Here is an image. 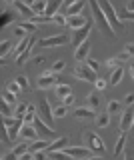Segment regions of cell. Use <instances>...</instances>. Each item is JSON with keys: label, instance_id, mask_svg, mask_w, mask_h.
Wrapping results in <instances>:
<instances>
[{"label": "cell", "instance_id": "1", "mask_svg": "<svg viewBox=\"0 0 134 160\" xmlns=\"http://www.w3.org/2000/svg\"><path fill=\"white\" fill-rule=\"evenodd\" d=\"M88 4H90V8H92V16H94V22H96V26L100 28L110 40H114V38H116V32H114V28L110 26V22H108L106 14L102 12V8H100V4H98V0H88Z\"/></svg>", "mask_w": 134, "mask_h": 160}, {"label": "cell", "instance_id": "2", "mask_svg": "<svg viewBox=\"0 0 134 160\" xmlns=\"http://www.w3.org/2000/svg\"><path fill=\"white\" fill-rule=\"evenodd\" d=\"M82 140H84V144H86L90 150H94L96 154H106V144H104V140L98 136L96 132L84 130V132H82Z\"/></svg>", "mask_w": 134, "mask_h": 160}, {"label": "cell", "instance_id": "3", "mask_svg": "<svg viewBox=\"0 0 134 160\" xmlns=\"http://www.w3.org/2000/svg\"><path fill=\"white\" fill-rule=\"evenodd\" d=\"M98 4H100L102 12L106 14V18H108V22H110V26H112L114 30H118V32H122V30H124V22H122V18L116 16V12H114L112 4L108 2V0H98Z\"/></svg>", "mask_w": 134, "mask_h": 160}, {"label": "cell", "instance_id": "4", "mask_svg": "<svg viewBox=\"0 0 134 160\" xmlns=\"http://www.w3.org/2000/svg\"><path fill=\"white\" fill-rule=\"evenodd\" d=\"M72 32H74V34H72V46H74V48H78L82 42H86V40H88V36H90V32H92V22L88 20V22L84 24L82 28L72 30Z\"/></svg>", "mask_w": 134, "mask_h": 160}, {"label": "cell", "instance_id": "5", "mask_svg": "<svg viewBox=\"0 0 134 160\" xmlns=\"http://www.w3.org/2000/svg\"><path fill=\"white\" fill-rule=\"evenodd\" d=\"M74 76H76L78 80H84V82H96V78H98L96 76V70H92L86 62L78 64V66L74 68Z\"/></svg>", "mask_w": 134, "mask_h": 160}, {"label": "cell", "instance_id": "6", "mask_svg": "<svg viewBox=\"0 0 134 160\" xmlns=\"http://www.w3.org/2000/svg\"><path fill=\"white\" fill-rule=\"evenodd\" d=\"M68 42H70V36H68V34H56V36H48V38L38 40V46L52 48V46H64V44H68Z\"/></svg>", "mask_w": 134, "mask_h": 160}, {"label": "cell", "instance_id": "7", "mask_svg": "<svg viewBox=\"0 0 134 160\" xmlns=\"http://www.w3.org/2000/svg\"><path fill=\"white\" fill-rule=\"evenodd\" d=\"M36 110H38V116H40L44 122L48 124V126H54V120H56V118H54V110L50 108V104H48L46 98L40 100V104H38Z\"/></svg>", "mask_w": 134, "mask_h": 160}, {"label": "cell", "instance_id": "8", "mask_svg": "<svg viewBox=\"0 0 134 160\" xmlns=\"http://www.w3.org/2000/svg\"><path fill=\"white\" fill-rule=\"evenodd\" d=\"M58 82H60V78L54 76L52 70H44L40 74V78H38V90H48V88L56 86Z\"/></svg>", "mask_w": 134, "mask_h": 160}, {"label": "cell", "instance_id": "9", "mask_svg": "<svg viewBox=\"0 0 134 160\" xmlns=\"http://www.w3.org/2000/svg\"><path fill=\"white\" fill-rule=\"evenodd\" d=\"M62 150L72 158H92L94 154V150H90L88 146H64Z\"/></svg>", "mask_w": 134, "mask_h": 160}, {"label": "cell", "instance_id": "10", "mask_svg": "<svg viewBox=\"0 0 134 160\" xmlns=\"http://www.w3.org/2000/svg\"><path fill=\"white\" fill-rule=\"evenodd\" d=\"M32 124L36 126V130H38V134H40V136H44V138H52V136H54V128L48 126V124L44 122L40 116H38V114H36V118H34Z\"/></svg>", "mask_w": 134, "mask_h": 160}, {"label": "cell", "instance_id": "11", "mask_svg": "<svg viewBox=\"0 0 134 160\" xmlns=\"http://www.w3.org/2000/svg\"><path fill=\"white\" fill-rule=\"evenodd\" d=\"M132 124H134V110L132 108H128L126 112H122V118H120V132H128V130L132 128Z\"/></svg>", "mask_w": 134, "mask_h": 160}, {"label": "cell", "instance_id": "12", "mask_svg": "<svg viewBox=\"0 0 134 160\" xmlns=\"http://www.w3.org/2000/svg\"><path fill=\"white\" fill-rule=\"evenodd\" d=\"M14 8H16V12H20L24 16V20H32L36 16V12L32 10V6H28V4L22 2V0H16V2H14Z\"/></svg>", "mask_w": 134, "mask_h": 160}, {"label": "cell", "instance_id": "13", "mask_svg": "<svg viewBox=\"0 0 134 160\" xmlns=\"http://www.w3.org/2000/svg\"><path fill=\"white\" fill-rule=\"evenodd\" d=\"M74 118H80V120H90V118H96V112H94V110L88 106H78L76 110H74Z\"/></svg>", "mask_w": 134, "mask_h": 160}, {"label": "cell", "instance_id": "14", "mask_svg": "<svg viewBox=\"0 0 134 160\" xmlns=\"http://www.w3.org/2000/svg\"><path fill=\"white\" fill-rule=\"evenodd\" d=\"M90 48H92V46H90V42H88V40H86V42H82L80 46L76 48V52H74L76 62H84V60L88 58V54H90Z\"/></svg>", "mask_w": 134, "mask_h": 160}, {"label": "cell", "instance_id": "15", "mask_svg": "<svg viewBox=\"0 0 134 160\" xmlns=\"http://www.w3.org/2000/svg\"><path fill=\"white\" fill-rule=\"evenodd\" d=\"M20 136H22L24 140H30V142H34V140H38V130H36V126H34V124H24Z\"/></svg>", "mask_w": 134, "mask_h": 160}, {"label": "cell", "instance_id": "16", "mask_svg": "<svg viewBox=\"0 0 134 160\" xmlns=\"http://www.w3.org/2000/svg\"><path fill=\"white\" fill-rule=\"evenodd\" d=\"M66 18H68L66 26H68V28H72V30H78V28H82L84 24L88 22V20L84 18V16H80V14H78V16H66Z\"/></svg>", "mask_w": 134, "mask_h": 160}, {"label": "cell", "instance_id": "17", "mask_svg": "<svg viewBox=\"0 0 134 160\" xmlns=\"http://www.w3.org/2000/svg\"><path fill=\"white\" fill-rule=\"evenodd\" d=\"M110 116L112 114L108 112H100V114H96V118H94V124H96V128H106L108 124H110Z\"/></svg>", "mask_w": 134, "mask_h": 160}, {"label": "cell", "instance_id": "18", "mask_svg": "<svg viewBox=\"0 0 134 160\" xmlns=\"http://www.w3.org/2000/svg\"><path fill=\"white\" fill-rule=\"evenodd\" d=\"M54 92H56V96L64 98V96H68V94H72V86L70 84H64V82H58L56 86H54Z\"/></svg>", "mask_w": 134, "mask_h": 160}, {"label": "cell", "instance_id": "19", "mask_svg": "<svg viewBox=\"0 0 134 160\" xmlns=\"http://www.w3.org/2000/svg\"><path fill=\"white\" fill-rule=\"evenodd\" d=\"M124 146H126V132H120V136L116 140V146H114V156L116 158L124 152Z\"/></svg>", "mask_w": 134, "mask_h": 160}, {"label": "cell", "instance_id": "20", "mask_svg": "<svg viewBox=\"0 0 134 160\" xmlns=\"http://www.w3.org/2000/svg\"><path fill=\"white\" fill-rule=\"evenodd\" d=\"M124 76V68L122 66H118V68H114L112 70V76H110V86H118L120 84V80Z\"/></svg>", "mask_w": 134, "mask_h": 160}, {"label": "cell", "instance_id": "21", "mask_svg": "<svg viewBox=\"0 0 134 160\" xmlns=\"http://www.w3.org/2000/svg\"><path fill=\"white\" fill-rule=\"evenodd\" d=\"M52 142H46V140H34L30 144V150L32 152H42V150H48Z\"/></svg>", "mask_w": 134, "mask_h": 160}, {"label": "cell", "instance_id": "22", "mask_svg": "<svg viewBox=\"0 0 134 160\" xmlns=\"http://www.w3.org/2000/svg\"><path fill=\"white\" fill-rule=\"evenodd\" d=\"M82 8H84V0H78L70 8H66V16H78V14L82 12Z\"/></svg>", "mask_w": 134, "mask_h": 160}, {"label": "cell", "instance_id": "23", "mask_svg": "<svg viewBox=\"0 0 134 160\" xmlns=\"http://www.w3.org/2000/svg\"><path fill=\"white\" fill-rule=\"evenodd\" d=\"M64 146H68V138H66V136H62V138L54 140V142L50 144V148H48L46 152H56V150H62Z\"/></svg>", "mask_w": 134, "mask_h": 160}, {"label": "cell", "instance_id": "24", "mask_svg": "<svg viewBox=\"0 0 134 160\" xmlns=\"http://www.w3.org/2000/svg\"><path fill=\"white\" fill-rule=\"evenodd\" d=\"M96 92H98V90H96ZM96 92H88V96H86V104L92 110H98V106H100V98H98Z\"/></svg>", "mask_w": 134, "mask_h": 160}, {"label": "cell", "instance_id": "25", "mask_svg": "<svg viewBox=\"0 0 134 160\" xmlns=\"http://www.w3.org/2000/svg\"><path fill=\"white\" fill-rule=\"evenodd\" d=\"M36 114H38V110H36V106L34 104H28V112L24 114V124H32L34 122V118H36Z\"/></svg>", "mask_w": 134, "mask_h": 160}, {"label": "cell", "instance_id": "26", "mask_svg": "<svg viewBox=\"0 0 134 160\" xmlns=\"http://www.w3.org/2000/svg\"><path fill=\"white\" fill-rule=\"evenodd\" d=\"M64 0H48V8H46V16H54L56 10L62 6Z\"/></svg>", "mask_w": 134, "mask_h": 160}, {"label": "cell", "instance_id": "27", "mask_svg": "<svg viewBox=\"0 0 134 160\" xmlns=\"http://www.w3.org/2000/svg\"><path fill=\"white\" fill-rule=\"evenodd\" d=\"M46 8H48V0H36L32 4V10L36 14H46Z\"/></svg>", "mask_w": 134, "mask_h": 160}, {"label": "cell", "instance_id": "28", "mask_svg": "<svg viewBox=\"0 0 134 160\" xmlns=\"http://www.w3.org/2000/svg\"><path fill=\"white\" fill-rule=\"evenodd\" d=\"M10 48H12V44L8 40H2V44H0V58H2V62H6V56L10 54Z\"/></svg>", "mask_w": 134, "mask_h": 160}, {"label": "cell", "instance_id": "29", "mask_svg": "<svg viewBox=\"0 0 134 160\" xmlns=\"http://www.w3.org/2000/svg\"><path fill=\"white\" fill-rule=\"evenodd\" d=\"M106 110H108L110 114H120V112H122V104L118 102V100H110V102L106 104Z\"/></svg>", "mask_w": 134, "mask_h": 160}, {"label": "cell", "instance_id": "30", "mask_svg": "<svg viewBox=\"0 0 134 160\" xmlns=\"http://www.w3.org/2000/svg\"><path fill=\"white\" fill-rule=\"evenodd\" d=\"M30 56H32V46H28V48L20 54V56H16V64H18V66H22L26 60H30Z\"/></svg>", "mask_w": 134, "mask_h": 160}, {"label": "cell", "instance_id": "31", "mask_svg": "<svg viewBox=\"0 0 134 160\" xmlns=\"http://www.w3.org/2000/svg\"><path fill=\"white\" fill-rule=\"evenodd\" d=\"M34 24H54L52 16H46V14H36V16L32 18Z\"/></svg>", "mask_w": 134, "mask_h": 160}, {"label": "cell", "instance_id": "32", "mask_svg": "<svg viewBox=\"0 0 134 160\" xmlns=\"http://www.w3.org/2000/svg\"><path fill=\"white\" fill-rule=\"evenodd\" d=\"M28 112V104L26 102H20V104H16V118H24V114Z\"/></svg>", "mask_w": 134, "mask_h": 160}, {"label": "cell", "instance_id": "33", "mask_svg": "<svg viewBox=\"0 0 134 160\" xmlns=\"http://www.w3.org/2000/svg\"><path fill=\"white\" fill-rule=\"evenodd\" d=\"M20 26H22L24 30H26L28 34H30V32H36V26H38V24H34L32 20H22V22H20Z\"/></svg>", "mask_w": 134, "mask_h": 160}, {"label": "cell", "instance_id": "34", "mask_svg": "<svg viewBox=\"0 0 134 160\" xmlns=\"http://www.w3.org/2000/svg\"><path fill=\"white\" fill-rule=\"evenodd\" d=\"M28 150H30V144H26V142H20V144H16V146H14V152L18 154V158H20L24 152H28Z\"/></svg>", "mask_w": 134, "mask_h": 160}, {"label": "cell", "instance_id": "35", "mask_svg": "<svg viewBox=\"0 0 134 160\" xmlns=\"http://www.w3.org/2000/svg\"><path fill=\"white\" fill-rule=\"evenodd\" d=\"M52 20H54V24H58V26H66V22H68L66 14H58V12L52 16Z\"/></svg>", "mask_w": 134, "mask_h": 160}, {"label": "cell", "instance_id": "36", "mask_svg": "<svg viewBox=\"0 0 134 160\" xmlns=\"http://www.w3.org/2000/svg\"><path fill=\"white\" fill-rule=\"evenodd\" d=\"M6 90H8V92H14V94H18V92L22 90V86L16 82V78H14L12 82H8V84H6Z\"/></svg>", "mask_w": 134, "mask_h": 160}, {"label": "cell", "instance_id": "37", "mask_svg": "<svg viewBox=\"0 0 134 160\" xmlns=\"http://www.w3.org/2000/svg\"><path fill=\"white\" fill-rule=\"evenodd\" d=\"M66 108H68L66 104H62V106H56V108H54V118H64V116L68 114Z\"/></svg>", "mask_w": 134, "mask_h": 160}, {"label": "cell", "instance_id": "38", "mask_svg": "<svg viewBox=\"0 0 134 160\" xmlns=\"http://www.w3.org/2000/svg\"><path fill=\"white\" fill-rule=\"evenodd\" d=\"M64 68H66V62H64V60H56V62L52 64V68H50V70H52L54 74H58V72H62Z\"/></svg>", "mask_w": 134, "mask_h": 160}, {"label": "cell", "instance_id": "39", "mask_svg": "<svg viewBox=\"0 0 134 160\" xmlns=\"http://www.w3.org/2000/svg\"><path fill=\"white\" fill-rule=\"evenodd\" d=\"M108 84H110V82H106L104 78H96L94 86H96V90H98V92H102V90H106V88H108Z\"/></svg>", "mask_w": 134, "mask_h": 160}, {"label": "cell", "instance_id": "40", "mask_svg": "<svg viewBox=\"0 0 134 160\" xmlns=\"http://www.w3.org/2000/svg\"><path fill=\"white\" fill-rule=\"evenodd\" d=\"M0 110H2V116H12V110H10V104L2 98V104H0Z\"/></svg>", "mask_w": 134, "mask_h": 160}, {"label": "cell", "instance_id": "41", "mask_svg": "<svg viewBox=\"0 0 134 160\" xmlns=\"http://www.w3.org/2000/svg\"><path fill=\"white\" fill-rule=\"evenodd\" d=\"M84 62H86V64H88V66H90L92 70H96V72H98V68H100V62H98V60H94V58H90V56L84 60Z\"/></svg>", "mask_w": 134, "mask_h": 160}, {"label": "cell", "instance_id": "42", "mask_svg": "<svg viewBox=\"0 0 134 160\" xmlns=\"http://www.w3.org/2000/svg\"><path fill=\"white\" fill-rule=\"evenodd\" d=\"M16 82L22 86V90H28V86H30V84H28V78L22 76V74H20V76H16Z\"/></svg>", "mask_w": 134, "mask_h": 160}, {"label": "cell", "instance_id": "43", "mask_svg": "<svg viewBox=\"0 0 134 160\" xmlns=\"http://www.w3.org/2000/svg\"><path fill=\"white\" fill-rule=\"evenodd\" d=\"M2 98L6 100L8 104H14V102H16V94H14V92H8V90H6V94H4Z\"/></svg>", "mask_w": 134, "mask_h": 160}, {"label": "cell", "instance_id": "44", "mask_svg": "<svg viewBox=\"0 0 134 160\" xmlns=\"http://www.w3.org/2000/svg\"><path fill=\"white\" fill-rule=\"evenodd\" d=\"M62 102L66 104V106H74V102H76V98H74L72 94H68V96H64V98H62Z\"/></svg>", "mask_w": 134, "mask_h": 160}, {"label": "cell", "instance_id": "45", "mask_svg": "<svg viewBox=\"0 0 134 160\" xmlns=\"http://www.w3.org/2000/svg\"><path fill=\"white\" fill-rule=\"evenodd\" d=\"M14 122H16V118H12V116H4V118H2V124H4L6 128H10Z\"/></svg>", "mask_w": 134, "mask_h": 160}, {"label": "cell", "instance_id": "46", "mask_svg": "<svg viewBox=\"0 0 134 160\" xmlns=\"http://www.w3.org/2000/svg\"><path fill=\"white\" fill-rule=\"evenodd\" d=\"M118 64H120V60H118V58H110V60H108V62H106V68H118Z\"/></svg>", "mask_w": 134, "mask_h": 160}, {"label": "cell", "instance_id": "47", "mask_svg": "<svg viewBox=\"0 0 134 160\" xmlns=\"http://www.w3.org/2000/svg\"><path fill=\"white\" fill-rule=\"evenodd\" d=\"M24 32H26V30H24V28L20 26V24H18V26L14 28V34H16L18 38H24V36H28V34H24Z\"/></svg>", "mask_w": 134, "mask_h": 160}, {"label": "cell", "instance_id": "48", "mask_svg": "<svg viewBox=\"0 0 134 160\" xmlns=\"http://www.w3.org/2000/svg\"><path fill=\"white\" fill-rule=\"evenodd\" d=\"M124 104H128V106H132V104H134V92H128L126 96H124Z\"/></svg>", "mask_w": 134, "mask_h": 160}, {"label": "cell", "instance_id": "49", "mask_svg": "<svg viewBox=\"0 0 134 160\" xmlns=\"http://www.w3.org/2000/svg\"><path fill=\"white\" fill-rule=\"evenodd\" d=\"M120 18H122V20H134V12H128V10H124Z\"/></svg>", "mask_w": 134, "mask_h": 160}, {"label": "cell", "instance_id": "50", "mask_svg": "<svg viewBox=\"0 0 134 160\" xmlns=\"http://www.w3.org/2000/svg\"><path fill=\"white\" fill-rule=\"evenodd\" d=\"M118 60H120V62H124V60H128V58H130V54H128L126 52V50H124V52H120V54H118V56H116Z\"/></svg>", "mask_w": 134, "mask_h": 160}, {"label": "cell", "instance_id": "51", "mask_svg": "<svg viewBox=\"0 0 134 160\" xmlns=\"http://www.w3.org/2000/svg\"><path fill=\"white\" fill-rule=\"evenodd\" d=\"M124 50H126V52L130 54V56H134V44H132V42H128L126 46H124Z\"/></svg>", "mask_w": 134, "mask_h": 160}, {"label": "cell", "instance_id": "52", "mask_svg": "<svg viewBox=\"0 0 134 160\" xmlns=\"http://www.w3.org/2000/svg\"><path fill=\"white\" fill-rule=\"evenodd\" d=\"M126 10L128 12H134V0H128L126 2Z\"/></svg>", "mask_w": 134, "mask_h": 160}, {"label": "cell", "instance_id": "53", "mask_svg": "<svg viewBox=\"0 0 134 160\" xmlns=\"http://www.w3.org/2000/svg\"><path fill=\"white\" fill-rule=\"evenodd\" d=\"M74 2H78V0H64V2H62V6H64V8H70Z\"/></svg>", "mask_w": 134, "mask_h": 160}, {"label": "cell", "instance_id": "54", "mask_svg": "<svg viewBox=\"0 0 134 160\" xmlns=\"http://www.w3.org/2000/svg\"><path fill=\"white\" fill-rule=\"evenodd\" d=\"M32 62H34V64H42V62H44V56H36V58H32Z\"/></svg>", "mask_w": 134, "mask_h": 160}, {"label": "cell", "instance_id": "55", "mask_svg": "<svg viewBox=\"0 0 134 160\" xmlns=\"http://www.w3.org/2000/svg\"><path fill=\"white\" fill-rule=\"evenodd\" d=\"M130 76H132V80H134V64H130Z\"/></svg>", "mask_w": 134, "mask_h": 160}, {"label": "cell", "instance_id": "56", "mask_svg": "<svg viewBox=\"0 0 134 160\" xmlns=\"http://www.w3.org/2000/svg\"><path fill=\"white\" fill-rule=\"evenodd\" d=\"M124 156H126V158H134V152H126Z\"/></svg>", "mask_w": 134, "mask_h": 160}, {"label": "cell", "instance_id": "57", "mask_svg": "<svg viewBox=\"0 0 134 160\" xmlns=\"http://www.w3.org/2000/svg\"><path fill=\"white\" fill-rule=\"evenodd\" d=\"M24 2H26V4H28V6H32V4H34V2H36V0H24Z\"/></svg>", "mask_w": 134, "mask_h": 160}, {"label": "cell", "instance_id": "58", "mask_svg": "<svg viewBox=\"0 0 134 160\" xmlns=\"http://www.w3.org/2000/svg\"><path fill=\"white\" fill-rule=\"evenodd\" d=\"M4 2H6V4H14V2H16V0H4Z\"/></svg>", "mask_w": 134, "mask_h": 160}, {"label": "cell", "instance_id": "59", "mask_svg": "<svg viewBox=\"0 0 134 160\" xmlns=\"http://www.w3.org/2000/svg\"><path fill=\"white\" fill-rule=\"evenodd\" d=\"M132 128H134V124H132Z\"/></svg>", "mask_w": 134, "mask_h": 160}]
</instances>
